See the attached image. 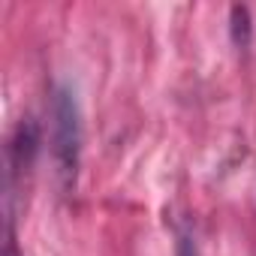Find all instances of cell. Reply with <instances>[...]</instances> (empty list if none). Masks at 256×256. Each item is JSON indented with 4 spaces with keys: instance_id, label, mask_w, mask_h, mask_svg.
Returning <instances> with one entry per match:
<instances>
[{
    "instance_id": "6da1fadb",
    "label": "cell",
    "mask_w": 256,
    "mask_h": 256,
    "mask_svg": "<svg viewBox=\"0 0 256 256\" xmlns=\"http://www.w3.org/2000/svg\"><path fill=\"white\" fill-rule=\"evenodd\" d=\"M52 160L64 190L76 187L78 160H82V114L76 94L70 88H58L52 96Z\"/></svg>"
},
{
    "instance_id": "7a4b0ae2",
    "label": "cell",
    "mask_w": 256,
    "mask_h": 256,
    "mask_svg": "<svg viewBox=\"0 0 256 256\" xmlns=\"http://www.w3.org/2000/svg\"><path fill=\"white\" fill-rule=\"evenodd\" d=\"M229 30H232V42L238 48L250 46V12H247V6H232V12H229Z\"/></svg>"
},
{
    "instance_id": "3957f363",
    "label": "cell",
    "mask_w": 256,
    "mask_h": 256,
    "mask_svg": "<svg viewBox=\"0 0 256 256\" xmlns=\"http://www.w3.org/2000/svg\"><path fill=\"white\" fill-rule=\"evenodd\" d=\"M175 256H199V247H196V241H193L187 232H181V235H178V247H175Z\"/></svg>"
},
{
    "instance_id": "277c9868",
    "label": "cell",
    "mask_w": 256,
    "mask_h": 256,
    "mask_svg": "<svg viewBox=\"0 0 256 256\" xmlns=\"http://www.w3.org/2000/svg\"><path fill=\"white\" fill-rule=\"evenodd\" d=\"M4 256H22V253H18V244H16V235H12V223H6V241H4Z\"/></svg>"
}]
</instances>
